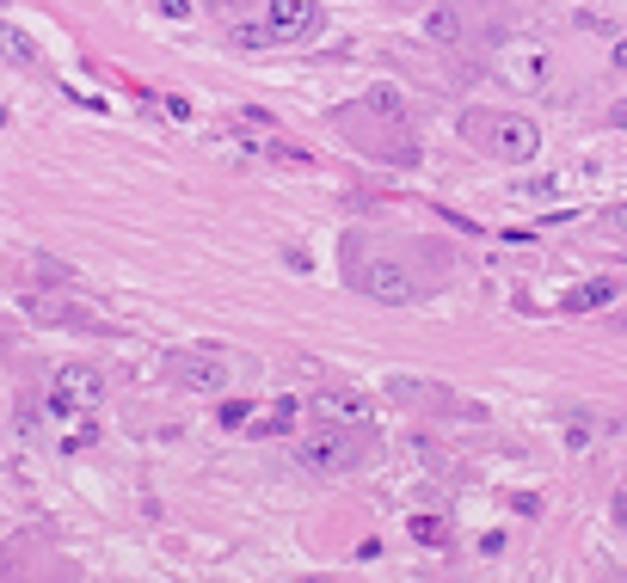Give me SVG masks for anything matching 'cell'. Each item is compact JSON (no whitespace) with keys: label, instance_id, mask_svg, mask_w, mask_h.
I'll return each instance as SVG.
<instances>
[{"label":"cell","instance_id":"9a60e30c","mask_svg":"<svg viewBox=\"0 0 627 583\" xmlns=\"http://www.w3.org/2000/svg\"><path fill=\"white\" fill-rule=\"evenodd\" d=\"M289 424H296V399H283V405H271V412L259 418V436H283Z\"/></svg>","mask_w":627,"mask_h":583},{"label":"cell","instance_id":"7c38bea8","mask_svg":"<svg viewBox=\"0 0 627 583\" xmlns=\"http://www.w3.org/2000/svg\"><path fill=\"white\" fill-rule=\"evenodd\" d=\"M228 44L235 49H271L277 44V31H271L265 19H259V25H228Z\"/></svg>","mask_w":627,"mask_h":583},{"label":"cell","instance_id":"277c9868","mask_svg":"<svg viewBox=\"0 0 627 583\" xmlns=\"http://www.w3.org/2000/svg\"><path fill=\"white\" fill-rule=\"evenodd\" d=\"M99 399H105V375L93 363H62L56 368V381H49V412H93Z\"/></svg>","mask_w":627,"mask_h":583},{"label":"cell","instance_id":"7402d4cb","mask_svg":"<svg viewBox=\"0 0 627 583\" xmlns=\"http://www.w3.org/2000/svg\"><path fill=\"white\" fill-rule=\"evenodd\" d=\"M615 522H622V528H627V498H615Z\"/></svg>","mask_w":627,"mask_h":583},{"label":"cell","instance_id":"7a4b0ae2","mask_svg":"<svg viewBox=\"0 0 627 583\" xmlns=\"http://www.w3.org/2000/svg\"><path fill=\"white\" fill-rule=\"evenodd\" d=\"M554 75V49L542 44V37H511V44H499V56H492V80L511 92H542Z\"/></svg>","mask_w":627,"mask_h":583},{"label":"cell","instance_id":"603a6c76","mask_svg":"<svg viewBox=\"0 0 627 583\" xmlns=\"http://www.w3.org/2000/svg\"><path fill=\"white\" fill-rule=\"evenodd\" d=\"M0 129H7V105H0Z\"/></svg>","mask_w":627,"mask_h":583},{"label":"cell","instance_id":"5b68a950","mask_svg":"<svg viewBox=\"0 0 627 583\" xmlns=\"http://www.w3.org/2000/svg\"><path fill=\"white\" fill-rule=\"evenodd\" d=\"M167 375H173L179 387H191V393H221V387H228V363H221L216 351H204V344L173 351L167 356Z\"/></svg>","mask_w":627,"mask_h":583},{"label":"cell","instance_id":"3957f363","mask_svg":"<svg viewBox=\"0 0 627 583\" xmlns=\"http://www.w3.org/2000/svg\"><path fill=\"white\" fill-rule=\"evenodd\" d=\"M296 460L308 473H345V467L363 460V448H357V436H351V424H327V430H314V436H301Z\"/></svg>","mask_w":627,"mask_h":583},{"label":"cell","instance_id":"ba28073f","mask_svg":"<svg viewBox=\"0 0 627 583\" xmlns=\"http://www.w3.org/2000/svg\"><path fill=\"white\" fill-rule=\"evenodd\" d=\"M314 412L327 418V424H369V399L345 393V387H332V393L314 399Z\"/></svg>","mask_w":627,"mask_h":583},{"label":"cell","instance_id":"8fae6325","mask_svg":"<svg viewBox=\"0 0 627 583\" xmlns=\"http://www.w3.org/2000/svg\"><path fill=\"white\" fill-rule=\"evenodd\" d=\"M0 61H13V68H32V61H37L32 37H25V31H13V25H0Z\"/></svg>","mask_w":627,"mask_h":583},{"label":"cell","instance_id":"52a82bcc","mask_svg":"<svg viewBox=\"0 0 627 583\" xmlns=\"http://www.w3.org/2000/svg\"><path fill=\"white\" fill-rule=\"evenodd\" d=\"M265 25L277 31V37H308V31L320 25V7H314V0H265Z\"/></svg>","mask_w":627,"mask_h":583},{"label":"cell","instance_id":"2e32d148","mask_svg":"<svg viewBox=\"0 0 627 583\" xmlns=\"http://www.w3.org/2000/svg\"><path fill=\"white\" fill-rule=\"evenodd\" d=\"M566 448H591V424H566Z\"/></svg>","mask_w":627,"mask_h":583},{"label":"cell","instance_id":"4fadbf2b","mask_svg":"<svg viewBox=\"0 0 627 583\" xmlns=\"http://www.w3.org/2000/svg\"><path fill=\"white\" fill-rule=\"evenodd\" d=\"M407 535L419 540V547H443V540H449V522L443 516H407Z\"/></svg>","mask_w":627,"mask_h":583},{"label":"cell","instance_id":"ac0fdd59","mask_svg":"<svg viewBox=\"0 0 627 583\" xmlns=\"http://www.w3.org/2000/svg\"><path fill=\"white\" fill-rule=\"evenodd\" d=\"M609 68H615V75H627V37H615V44H609Z\"/></svg>","mask_w":627,"mask_h":583},{"label":"cell","instance_id":"30bf717a","mask_svg":"<svg viewBox=\"0 0 627 583\" xmlns=\"http://www.w3.org/2000/svg\"><path fill=\"white\" fill-rule=\"evenodd\" d=\"M615 301V283L609 276H596V283H579V289H566L560 307L566 313H596V307H609Z\"/></svg>","mask_w":627,"mask_h":583},{"label":"cell","instance_id":"ffe728a7","mask_svg":"<svg viewBox=\"0 0 627 583\" xmlns=\"http://www.w3.org/2000/svg\"><path fill=\"white\" fill-rule=\"evenodd\" d=\"M615 228H622V233H627V197H622V203H615Z\"/></svg>","mask_w":627,"mask_h":583},{"label":"cell","instance_id":"8992f818","mask_svg":"<svg viewBox=\"0 0 627 583\" xmlns=\"http://www.w3.org/2000/svg\"><path fill=\"white\" fill-rule=\"evenodd\" d=\"M351 289H363L369 301H388V307H407L412 295H419V289H412V276L400 271L394 259H363L357 271H351Z\"/></svg>","mask_w":627,"mask_h":583},{"label":"cell","instance_id":"e0dca14e","mask_svg":"<svg viewBox=\"0 0 627 583\" xmlns=\"http://www.w3.org/2000/svg\"><path fill=\"white\" fill-rule=\"evenodd\" d=\"M221 424H247V399H228V405H221Z\"/></svg>","mask_w":627,"mask_h":583},{"label":"cell","instance_id":"6da1fadb","mask_svg":"<svg viewBox=\"0 0 627 583\" xmlns=\"http://www.w3.org/2000/svg\"><path fill=\"white\" fill-rule=\"evenodd\" d=\"M461 136L480 153H492V160H511V167H529L535 153H542V129L529 117H517V111H468Z\"/></svg>","mask_w":627,"mask_h":583},{"label":"cell","instance_id":"d6986e66","mask_svg":"<svg viewBox=\"0 0 627 583\" xmlns=\"http://www.w3.org/2000/svg\"><path fill=\"white\" fill-rule=\"evenodd\" d=\"M167 7V19H191V0H160Z\"/></svg>","mask_w":627,"mask_h":583},{"label":"cell","instance_id":"5bb4252c","mask_svg":"<svg viewBox=\"0 0 627 583\" xmlns=\"http://www.w3.org/2000/svg\"><path fill=\"white\" fill-rule=\"evenodd\" d=\"M363 105H369V111H376V117H400V87H388V80H381V87H369V92H363Z\"/></svg>","mask_w":627,"mask_h":583},{"label":"cell","instance_id":"9c48e42d","mask_svg":"<svg viewBox=\"0 0 627 583\" xmlns=\"http://www.w3.org/2000/svg\"><path fill=\"white\" fill-rule=\"evenodd\" d=\"M461 31H468V13H461V0H443V7H431V13H424V37H431V44H461Z\"/></svg>","mask_w":627,"mask_h":583},{"label":"cell","instance_id":"44dd1931","mask_svg":"<svg viewBox=\"0 0 627 583\" xmlns=\"http://www.w3.org/2000/svg\"><path fill=\"white\" fill-rule=\"evenodd\" d=\"M609 117H615V129H627V99H622V105L609 111Z\"/></svg>","mask_w":627,"mask_h":583}]
</instances>
